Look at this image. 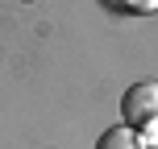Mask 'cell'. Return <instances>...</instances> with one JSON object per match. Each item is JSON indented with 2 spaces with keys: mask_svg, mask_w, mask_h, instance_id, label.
<instances>
[{
  "mask_svg": "<svg viewBox=\"0 0 158 149\" xmlns=\"http://www.w3.org/2000/svg\"><path fill=\"white\" fill-rule=\"evenodd\" d=\"M96 149H146V145H142V137H137V128L117 124V128H104V137L96 141Z\"/></svg>",
  "mask_w": 158,
  "mask_h": 149,
  "instance_id": "obj_2",
  "label": "cell"
},
{
  "mask_svg": "<svg viewBox=\"0 0 158 149\" xmlns=\"http://www.w3.org/2000/svg\"><path fill=\"white\" fill-rule=\"evenodd\" d=\"M137 137H142V145H146V149H158V120L142 124V128H137Z\"/></svg>",
  "mask_w": 158,
  "mask_h": 149,
  "instance_id": "obj_3",
  "label": "cell"
},
{
  "mask_svg": "<svg viewBox=\"0 0 158 149\" xmlns=\"http://www.w3.org/2000/svg\"><path fill=\"white\" fill-rule=\"evenodd\" d=\"M125 4H129V8H137V13H154L158 0H125Z\"/></svg>",
  "mask_w": 158,
  "mask_h": 149,
  "instance_id": "obj_4",
  "label": "cell"
},
{
  "mask_svg": "<svg viewBox=\"0 0 158 149\" xmlns=\"http://www.w3.org/2000/svg\"><path fill=\"white\" fill-rule=\"evenodd\" d=\"M121 116H125L129 128H142L150 124V120H158V83H133L125 95H121Z\"/></svg>",
  "mask_w": 158,
  "mask_h": 149,
  "instance_id": "obj_1",
  "label": "cell"
}]
</instances>
